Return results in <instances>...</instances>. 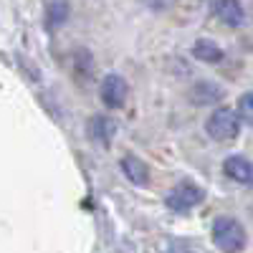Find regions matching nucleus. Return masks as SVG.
<instances>
[{
    "mask_svg": "<svg viewBox=\"0 0 253 253\" xmlns=\"http://www.w3.org/2000/svg\"><path fill=\"white\" fill-rule=\"evenodd\" d=\"M167 253H193V251H187V248H170Z\"/></svg>",
    "mask_w": 253,
    "mask_h": 253,
    "instance_id": "nucleus-13",
    "label": "nucleus"
},
{
    "mask_svg": "<svg viewBox=\"0 0 253 253\" xmlns=\"http://www.w3.org/2000/svg\"><path fill=\"white\" fill-rule=\"evenodd\" d=\"M112 134H114V124L107 117H96L94 119V137L101 139V142H107Z\"/></svg>",
    "mask_w": 253,
    "mask_h": 253,
    "instance_id": "nucleus-12",
    "label": "nucleus"
},
{
    "mask_svg": "<svg viewBox=\"0 0 253 253\" xmlns=\"http://www.w3.org/2000/svg\"><path fill=\"white\" fill-rule=\"evenodd\" d=\"M205 200V190L195 182H177L170 193H167L165 203L170 210H175V213H190L193 208H198L200 203Z\"/></svg>",
    "mask_w": 253,
    "mask_h": 253,
    "instance_id": "nucleus-3",
    "label": "nucleus"
},
{
    "mask_svg": "<svg viewBox=\"0 0 253 253\" xmlns=\"http://www.w3.org/2000/svg\"><path fill=\"white\" fill-rule=\"evenodd\" d=\"M238 117H241L246 124H253V91H246V94L238 99Z\"/></svg>",
    "mask_w": 253,
    "mask_h": 253,
    "instance_id": "nucleus-11",
    "label": "nucleus"
},
{
    "mask_svg": "<svg viewBox=\"0 0 253 253\" xmlns=\"http://www.w3.org/2000/svg\"><path fill=\"white\" fill-rule=\"evenodd\" d=\"M126 91H129V86H126L124 76H119V74L104 76L101 86H99V96H101V101L107 104L109 109H119V107H124Z\"/></svg>",
    "mask_w": 253,
    "mask_h": 253,
    "instance_id": "nucleus-4",
    "label": "nucleus"
},
{
    "mask_svg": "<svg viewBox=\"0 0 253 253\" xmlns=\"http://www.w3.org/2000/svg\"><path fill=\"white\" fill-rule=\"evenodd\" d=\"M122 172L126 180H132L134 185H147V180H150V170H147V165L134 157V155H126L122 157Z\"/></svg>",
    "mask_w": 253,
    "mask_h": 253,
    "instance_id": "nucleus-8",
    "label": "nucleus"
},
{
    "mask_svg": "<svg viewBox=\"0 0 253 253\" xmlns=\"http://www.w3.org/2000/svg\"><path fill=\"white\" fill-rule=\"evenodd\" d=\"M193 56L198 61H205V63H220L223 61V48L210 38H198L193 43Z\"/></svg>",
    "mask_w": 253,
    "mask_h": 253,
    "instance_id": "nucleus-9",
    "label": "nucleus"
},
{
    "mask_svg": "<svg viewBox=\"0 0 253 253\" xmlns=\"http://www.w3.org/2000/svg\"><path fill=\"white\" fill-rule=\"evenodd\" d=\"M213 243L223 251V253H241L248 243L246 228L241 225V220L230 218V215H220L213 220Z\"/></svg>",
    "mask_w": 253,
    "mask_h": 253,
    "instance_id": "nucleus-1",
    "label": "nucleus"
},
{
    "mask_svg": "<svg viewBox=\"0 0 253 253\" xmlns=\"http://www.w3.org/2000/svg\"><path fill=\"white\" fill-rule=\"evenodd\" d=\"M190 96H193L195 104H215V101H220L225 96V91H223V86H218L215 81L203 79V81H198L195 86H193Z\"/></svg>",
    "mask_w": 253,
    "mask_h": 253,
    "instance_id": "nucleus-7",
    "label": "nucleus"
},
{
    "mask_svg": "<svg viewBox=\"0 0 253 253\" xmlns=\"http://www.w3.org/2000/svg\"><path fill=\"white\" fill-rule=\"evenodd\" d=\"M223 172L241 185H253V162L243 155H230L223 162Z\"/></svg>",
    "mask_w": 253,
    "mask_h": 253,
    "instance_id": "nucleus-5",
    "label": "nucleus"
},
{
    "mask_svg": "<svg viewBox=\"0 0 253 253\" xmlns=\"http://www.w3.org/2000/svg\"><path fill=\"white\" fill-rule=\"evenodd\" d=\"M205 132L215 142H233L241 134V117H238V112L228 109V107H218L213 114L208 117Z\"/></svg>",
    "mask_w": 253,
    "mask_h": 253,
    "instance_id": "nucleus-2",
    "label": "nucleus"
},
{
    "mask_svg": "<svg viewBox=\"0 0 253 253\" xmlns=\"http://www.w3.org/2000/svg\"><path fill=\"white\" fill-rule=\"evenodd\" d=\"M210 13L218 15L225 26H243V20H246V10L241 3H236V0H220V3H213L210 5Z\"/></svg>",
    "mask_w": 253,
    "mask_h": 253,
    "instance_id": "nucleus-6",
    "label": "nucleus"
},
{
    "mask_svg": "<svg viewBox=\"0 0 253 253\" xmlns=\"http://www.w3.org/2000/svg\"><path fill=\"white\" fill-rule=\"evenodd\" d=\"M69 13H71L69 3H51V5H46V20H48V28L61 26L63 20L69 18Z\"/></svg>",
    "mask_w": 253,
    "mask_h": 253,
    "instance_id": "nucleus-10",
    "label": "nucleus"
}]
</instances>
